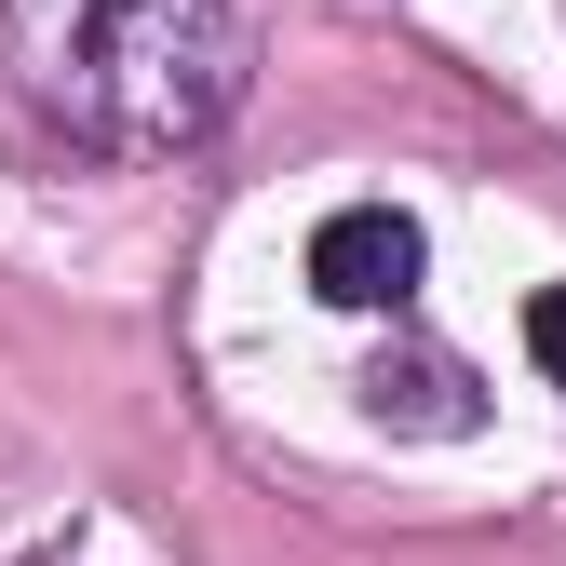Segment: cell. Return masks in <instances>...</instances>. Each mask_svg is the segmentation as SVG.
Returning a JSON list of instances; mask_svg holds the SVG:
<instances>
[{
	"label": "cell",
	"mask_w": 566,
	"mask_h": 566,
	"mask_svg": "<svg viewBox=\"0 0 566 566\" xmlns=\"http://www.w3.org/2000/svg\"><path fill=\"white\" fill-rule=\"evenodd\" d=\"M0 41H14L28 108L108 163L202 149L256 82L243 0H0Z\"/></svg>",
	"instance_id": "cell-1"
},
{
	"label": "cell",
	"mask_w": 566,
	"mask_h": 566,
	"mask_svg": "<svg viewBox=\"0 0 566 566\" xmlns=\"http://www.w3.org/2000/svg\"><path fill=\"white\" fill-rule=\"evenodd\" d=\"M418 270H432V243H418V217H391V202H337L311 230V297L324 311H405Z\"/></svg>",
	"instance_id": "cell-2"
},
{
	"label": "cell",
	"mask_w": 566,
	"mask_h": 566,
	"mask_svg": "<svg viewBox=\"0 0 566 566\" xmlns=\"http://www.w3.org/2000/svg\"><path fill=\"white\" fill-rule=\"evenodd\" d=\"M365 418H378V432H472V378L446 365V350H378V365H365Z\"/></svg>",
	"instance_id": "cell-3"
},
{
	"label": "cell",
	"mask_w": 566,
	"mask_h": 566,
	"mask_svg": "<svg viewBox=\"0 0 566 566\" xmlns=\"http://www.w3.org/2000/svg\"><path fill=\"white\" fill-rule=\"evenodd\" d=\"M526 350H539V378L566 391V283H539V297H526Z\"/></svg>",
	"instance_id": "cell-4"
}]
</instances>
